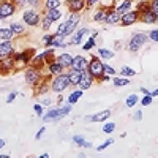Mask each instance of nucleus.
<instances>
[{"mask_svg":"<svg viewBox=\"0 0 158 158\" xmlns=\"http://www.w3.org/2000/svg\"><path fill=\"white\" fill-rule=\"evenodd\" d=\"M139 19L142 22H146V24H155L158 21V13H153L152 10H147V11H144L139 15Z\"/></svg>","mask_w":158,"mask_h":158,"instance_id":"obj_16","label":"nucleus"},{"mask_svg":"<svg viewBox=\"0 0 158 158\" xmlns=\"http://www.w3.org/2000/svg\"><path fill=\"white\" fill-rule=\"evenodd\" d=\"M141 92H142L144 95H150V90H149V89H146V87H141Z\"/></svg>","mask_w":158,"mask_h":158,"instance_id":"obj_53","label":"nucleus"},{"mask_svg":"<svg viewBox=\"0 0 158 158\" xmlns=\"http://www.w3.org/2000/svg\"><path fill=\"white\" fill-rule=\"evenodd\" d=\"M44 133H46V127H41V128H40V130H38V133L35 135V139H41Z\"/></svg>","mask_w":158,"mask_h":158,"instance_id":"obj_48","label":"nucleus"},{"mask_svg":"<svg viewBox=\"0 0 158 158\" xmlns=\"http://www.w3.org/2000/svg\"><path fill=\"white\" fill-rule=\"evenodd\" d=\"M49 104H51V100H43V106H49Z\"/></svg>","mask_w":158,"mask_h":158,"instance_id":"obj_56","label":"nucleus"},{"mask_svg":"<svg viewBox=\"0 0 158 158\" xmlns=\"http://www.w3.org/2000/svg\"><path fill=\"white\" fill-rule=\"evenodd\" d=\"M40 22H41V27H43L44 30H49V29H51V24H52V21H51L48 16H43Z\"/></svg>","mask_w":158,"mask_h":158,"instance_id":"obj_40","label":"nucleus"},{"mask_svg":"<svg viewBox=\"0 0 158 158\" xmlns=\"http://www.w3.org/2000/svg\"><path fill=\"white\" fill-rule=\"evenodd\" d=\"M16 95H18V92H11V94L6 97V103H8V104L13 103V101H15V98H16Z\"/></svg>","mask_w":158,"mask_h":158,"instance_id":"obj_50","label":"nucleus"},{"mask_svg":"<svg viewBox=\"0 0 158 158\" xmlns=\"http://www.w3.org/2000/svg\"><path fill=\"white\" fill-rule=\"evenodd\" d=\"M18 5L15 3V0H2L0 2V19H6L13 16L16 13Z\"/></svg>","mask_w":158,"mask_h":158,"instance_id":"obj_6","label":"nucleus"},{"mask_svg":"<svg viewBox=\"0 0 158 158\" xmlns=\"http://www.w3.org/2000/svg\"><path fill=\"white\" fill-rule=\"evenodd\" d=\"M33 111L38 114V117H41V115H43V106H41V104H38V103L33 104Z\"/></svg>","mask_w":158,"mask_h":158,"instance_id":"obj_45","label":"nucleus"},{"mask_svg":"<svg viewBox=\"0 0 158 158\" xmlns=\"http://www.w3.org/2000/svg\"><path fill=\"white\" fill-rule=\"evenodd\" d=\"M114 56H115V51H111V49H108V48H100V49H98V57L103 59V60H109V59H112Z\"/></svg>","mask_w":158,"mask_h":158,"instance_id":"obj_23","label":"nucleus"},{"mask_svg":"<svg viewBox=\"0 0 158 158\" xmlns=\"http://www.w3.org/2000/svg\"><path fill=\"white\" fill-rule=\"evenodd\" d=\"M114 130H115V123L114 122H106V123H104L103 125V131H104V133H114Z\"/></svg>","mask_w":158,"mask_h":158,"instance_id":"obj_38","label":"nucleus"},{"mask_svg":"<svg viewBox=\"0 0 158 158\" xmlns=\"http://www.w3.org/2000/svg\"><path fill=\"white\" fill-rule=\"evenodd\" d=\"M103 74H108V76H115V70L112 67H109L108 63H103Z\"/></svg>","mask_w":158,"mask_h":158,"instance_id":"obj_39","label":"nucleus"},{"mask_svg":"<svg viewBox=\"0 0 158 158\" xmlns=\"http://www.w3.org/2000/svg\"><path fill=\"white\" fill-rule=\"evenodd\" d=\"M43 79V74H41V70H38V68H33V67H30V68H27L25 70V82H27L29 85H32V87H36L38 85V82Z\"/></svg>","mask_w":158,"mask_h":158,"instance_id":"obj_7","label":"nucleus"},{"mask_svg":"<svg viewBox=\"0 0 158 158\" xmlns=\"http://www.w3.org/2000/svg\"><path fill=\"white\" fill-rule=\"evenodd\" d=\"M150 10L153 13H158V0H150Z\"/></svg>","mask_w":158,"mask_h":158,"instance_id":"obj_49","label":"nucleus"},{"mask_svg":"<svg viewBox=\"0 0 158 158\" xmlns=\"http://www.w3.org/2000/svg\"><path fill=\"white\" fill-rule=\"evenodd\" d=\"M22 19L27 25H30V27H36L40 24V21H41V15H40L36 10H25L24 15H22Z\"/></svg>","mask_w":158,"mask_h":158,"instance_id":"obj_8","label":"nucleus"},{"mask_svg":"<svg viewBox=\"0 0 158 158\" xmlns=\"http://www.w3.org/2000/svg\"><path fill=\"white\" fill-rule=\"evenodd\" d=\"M94 82H95V79L89 74L87 70H84V71H82V77H81V81H79L77 87L81 89V90H89L92 85H94Z\"/></svg>","mask_w":158,"mask_h":158,"instance_id":"obj_11","label":"nucleus"},{"mask_svg":"<svg viewBox=\"0 0 158 158\" xmlns=\"http://www.w3.org/2000/svg\"><path fill=\"white\" fill-rule=\"evenodd\" d=\"M82 94H84V90H81V89H77V90H74V92H71V94L68 95V103L70 104H76L77 101H79V98L82 97Z\"/></svg>","mask_w":158,"mask_h":158,"instance_id":"obj_26","label":"nucleus"},{"mask_svg":"<svg viewBox=\"0 0 158 158\" xmlns=\"http://www.w3.org/2000/svg\"><path fill=\"white\" fill-rule=\"evenodd\" d=\"M131 0H123V3L120 5V6H117L115 8V11L118 13V15H123V13H127V11H130L131 10Z\"/></svg>","mask_w":158,"mask_h":158,"instance_id":"obj_29","label":"nucleus"},{"mask_svg":"<svg viewBox=\"0 0 158 158\" xmlns=\"http://www.w3.org/2000/svg\"><path fill=\"white\" fill-rule=\"evenodd\" d=\"M111 144H114V139H108V141H104V142L101 144V146H98V147H97V150H98V152H101V150H104L106 147H109Z\"/></svg>","mask_w":158,"mask_h":158,"instance_id":"obj_42","label":"nucleus"},{"mask_svg":"<svg viewBox=\"0 0 158 158\" xmlns=\"http://www.w3.org/2000/svg\"><path fill=\"white\" fill-rule=\"evenodd\" d=\"M52 40H54V35H44L43 36V40H41V43L46 46V48H51V43H52Z\"/></svg>","mask_w":158,"mask_h":158,"instance_id":"obj_41","label":"nucleus"},{"mask_svg":"<svg viewBox=\"0 0 158 158\" xmlns=\"http://www.w3.org/2000/svg\"><path fill=\"white\" fill-rule=\"evenodd\" d=\"M97 2H100V0H85V6H87V8H90L92 5H95Z\"/></svg>","mask_w":158,"mask_h":158,"instance_id":"obj_52","label":"nucleus"},{"mask_svg":"<svg viewBox=\"0 0 158 158\" xmlns=\"http://www.w3.org/2000/svg\"><path fill=\"white\" fill-rule=\"evenodd\" d=\"M106 15H108V10H98L95 15H94V21L95 22H104V19H106Z\"/></svg>","mask_w":158,"mask_h":158,"instance_id":"obj_31","label":"nucleus"},{"mask_svg":"<svg viewBox=\"0 0 158 158\" xmlns=\"http://www.w3.org/2000/svg\"><path fill=\"white\" fill-rule=\"evenodd\" d=\"M112 82L115 87H123V85H128L130 84V79L128 77H114Z\"/></svg>","mask_w":158,"mask_h":158,"instance_id":"obj_33","label":"nucleus"},{"mask_svg":"<svg viewBox=\"0 0 158 158\" xmlns=\"http://www.w3.org/2000/svg\"><path fill=\"white\" fill-rule=\"evenodd\" d=\"M13 54H15V46H13V41L0 43V59H6V57H10Z\"/></svg>","mask_w":158,"mask_h":158,"instance_id":"obj_13","label":"nucleus"},{"mask_svg":"<svg viewBox=\"0 0 158 158\" xmlns=\"http://www.w3.org/2000/svg\"><path fill=\"white\" fill-rule=\"evenodd\" d=\"M10 30L15 33V35H21V33H24L25 27H24L22 24H19V22H13V24H10Z\"/></svg>","mask_w":158,"mask_h":158,"instance_id":"obj_30","label":"nucleus"},{"mask_svg":"<svg viewBox=\"0 0 158 158\" xmlns=\"http://www.w3.org/2000/svg\"><path fill=\"white\" fill-rule=\"evenodd\" d=\"M146 41H147L146 33H142V32L133 33V36L130 38V43H128V51L131 52V54H135V52H138L144 44H146Z\"/></svg>","mask_w":158,"mask_h":158,"instance_id":"obj_5","label":"nucleus"},{"mask_svg":"<svg viewBox=\"0 0 158 158\" xmlns=\"http://www.w3.org/2000/svg\"><path fill=\"white\" fill-rule=\"evenodd\" d=\"M111 115H112V112L109 109H104V111L97 112V114L90 115V117H85V120H89V122H104V120H108Z\"/></svg>","mask_w":158,"mask_h":158,"instance_id":"obj_14","label":"nucleus"},{"mask_svg":"<svg viewBox=\"0 0 158 158\" xmlns=\"http://www.w3.org/2000/svg\"><path fill=\"white\" fill-rule=\"evenodd\" d=\"M90 33V30L87 29V27H84V29H79L74 35H73V38L70 40V44H73V46H77V44H81V41H82V36H85V35H89Z\"/></svg>","mask_w":158,"mask_h":158,"instance_id":"obj_17","label":"nucleus"},{"mask_svg":"<svg viewBox=\"0 0 158 158\" xmlns=\"http://www.w3.org/2000/svg\"><path fill=\"white\" fill-rule=\"evenodd\" d=\"M147 40H150V41L156 43V41H158V30H156V29H153V30L149 33V38H147Z\"/></svg>","mask_w":158,"mask_h":158,"instance_id":"obj_43","label":"nucleus"},{"mask_svg":"<svg viewBox=\"0 0 158 158\" xmlns=\"http://www.w3.org/2000/svg\"><path fill=\"white\" fill-rule=\"evenodd\" d=\"M49 90H51V84L46 81V79H44V81L41 79V81L38 82V85H36V94L38 95H44V94H48Z\"/></svg>","mask_w":158,"mask_h":158,"instance_id":"obj_24","label":"nucleus"},{"mask_svg":"<svg viewBox=\"0 0 158 158\" xmlns=\"http://www.w3.org/2000/svg\"><path fill=\"white\" fill-rule=\"evenodd\" d=\"M71 106L73 104H65V106H60L59 108H52V109H49L48 112H46V115H41V118H43V122H56V120H60V118H63V117H67L70 112H71Z\"/></svg>","mask_w":158,"mask_h":158,"instance_id":"obj_1","label":"nucleus"},{"mask_svg":"<svg viewBox=\"0 0 158 158\" xmlns=\"http://www.w3.org/2000/svg\"><path fill=\"white\" fill-rule=\"evenodd\" d=\"M136 103H138V95H136V94H131V95H128L127 100H125V106H127V108H133Z\"/></svg>","mask_w":158,"mask_h":158,"instance_id":"obj_32","label":"nucleus"},{"mask_svg":"<svg viewBox=\"0 0 158 158\" xmlns=\"http://www.w3.org/2000/svg\"><path fill=\"white\" fill-rule=\"evenodd\" d=\"M0 63H2V59H0Z\"/></svg>","mask_w":158,"mask_h":158,"instance_id":"obj_59","label":"nucleus"},{"mask_svg":"<svg viewBox=\"0 0 158 158\" xmlns=\"http://www.w3.org/2000/svg\"><path fill=\"white\" fill-rule=\"evenodd\" d=\"M109 79H111V77H109L108 74H103V76H101V79H100V81H109Z\"/></svg>","mask_w":158,"mask_h":158,"instance_id":"obj_54","label":"nucleus"},{"mask_svg":"<svg viewBox=\"0 0 158 158\" xmlns=\"http://www.w3.org/2000/svg\"><path fill=\"white\" fill-rule=\"evenodd\" d=\"M87 71L95 81H100L101 76H103V62H101V59L97 57V56H92L89 63H87Z\"/></svg>","mask_w":158,"mask_h":158,"instance_id":"obj_3","label":"nucleus"},{"mask_svg":"<svg viewBox=\"0 0 158 158\" xmlns=\"http://www.w3.org/2000/svg\"><path fill=\"white\" fill-rule=\"evenodd\" d=\"M120 76H136V71L135 70H131L130 67H122L120 68Z\"/></svg>","mask_w":158,"mask_h":158,"instance_id":"obj_37","label":"nucleus"},{"mask_svg":"<svg viewBox=\"0 0 158 158\" xmlns=\"http://www.w3.org/2000/svg\"><path fill=\"white\" fill-rule=\"evenodd\" d=\"M67 6L71 13H79L85 8V0H71V2H67Z\"/></svg>","mask_w":158,"mask_h":158,"instance_id":"obj_19","label":"nucleus"},{"mask_svg":"<svg viewBox=\"0 0 158 158\" xmlns=\"http://www.w3.org/2000/svg\"><path fill=\"white\" fill-rule=\"evenodd\" d=\"M67 2H71V0H65V3H67Z\"/></svg>","mask_w":158,"mask_h":158,"instance_id":"obj_58","label":"nucleus"},{"mask_svg":"<svg viewBox=\"0 0 158 158\" xmlns=\"http://www.w3.org/2000/svg\"><path fill=\"white\" fill-rule=\"evenodd\" d=\"M71 85L70 79H68V74L67 73H60L54 77V81L51 82V90L54 92V94H62L65 92L68 87Z\"/></svg>","mask_w":158,"mask_h":158,"instance_id":"obj_4","label":"nucleus"},{"mask_svg":"<svg viewBox=\"0 0 158 158\" xmlns=\"http://www.w3.org/2000/svg\"><path fill=\"white\" fill-rule=\"evenodd\" d=\"M76 25L77 24H74V22H71L70 19L68 21H65V22H62L60 25H59V27H57V35H60V36H68V35H71L74 30H76Z\"/></svg>","mask_w":158,"mask_h":158,"instance_id":"obj_9","label":"nucleus"},{"mask_svg":"<svg viewBox=\"0 0 158 158\" xmlns=\"http://www.w3.org/2000/svg\"><path fill=\"white\" fill-rule=\"evenodd\" d=\"M13 70H16L13 56H10V57H6V59H2V63H0V73H2V74H8V73H11Z\"/></svg>","mask_w":158,"mask_h":158,"instance_id":"obj_12","label":"nucleus"},{"mask_svg":"<svg viewBox=\"0 0 158 158\" xmlns=\"http://www.w3.org/2000/svg\"><path fill=\"white\" fill-rule=\"evenodd\" d=\"M147 10H150V2L149 0H144V2H141L139 5H138V13L141 15V13H144V11H147Z\"/></svg>","mask_w":158,"mask_h":158,"instance_id":"obj_35","label":"nucleus"},{"mask_svg":"<svg viewBox=\"0 0 158 158\" xmlns=\"http://www.w3.org/2000/svg\"><path fill=\"white\" fill-rule=\"evenodd\" d=\"M94 46H95V35H94V36H90L87 41L82 44V49H84V51H90Z\"/></svg>","mask_w":158,"mask_h":158,"instance_id":"obj_36","label":"nucleus"},{"mask_svg":"<svg viewBox=\"0 0 158 158\" xmlns=\"http://www.w3.org/2000/svg\"><path fill=\"white\" fill-rule=\"evenodd\" d=\"M139 21V13L135 11V10H130L127 13H123V15H120V24L122 25H131Z\"/></svg>","mask_w":158,"mask_h":158,"instance_id":"obj_10","label":"nucleus"},{"mask_svg":"<svg viewBox=\"0 0 158 158\" xmlns=\"http://www.w3.org/2000/svg\"><path fill=\"white\" fill-rule=\"evenodd\" d=\"M79 19H81V15H79V13H71V16H70V21H71V22L77 24Z\"/></svg>","mask_w":158,"mask_h":158,"instance_id":"obj_47","label":"nucleus"},{"mask_svg":"<svg viewBox=\"0 0 158 158\" xmlns=\"http://www.w3.org/2000/svg\"><path fill=\"white\" fill-rule=\"evenodd\" d=\"M33 56H35V49H32V48L24 49L22 52H15V54H13L15 67L16 68H21V67H24V65H30Z\"/></svg>","mask_w":158,"mask_h":158,"instance_id":"obj_2","label":"nucleus"},{"mask_svg":"<svg viewBox=\"0 0 158 158\" xmlns=\"http://www.w3.org/2000/svg\"><path fill=\"white\" fill-rule=\"evenodd\" d=\"M44 16H48L52 22H56V21H59L60 18H62V11L59 10V8H52V10H46V15Z\"/></svg>","mask_w":158,"mask_h":158,"instance_id":"obj_25","label":"nucleus"},{"mask_svg":"<svg viewBox=\"0 0 158 158\" xmlns=\"http://www.w3.org/2000/svg\"><path fill=\"white\" fill-rule=\"evenodd\" d=\"M87 63L89 60L84 57V56H76L73 57V62H71V67L70 68H74V70H87Z\"/></svg>","mask_w":158,"mask_h":158,"instance_id":"obj_15","label":"nucleus"},{"mask_svg":"<svg viewBox=\"0 0 158 158\" xmlns=\"http://www.w3.org/2000/svg\"><path fill=\"white\" fill-rule=\"evenodd\" d=\"M33 0H15V3L18 6H24V5H32Z\"/></svg>","mask_w":158,"mask_h":158,"instance_id":"obj_46","label":"nucleus"},{"mask_svg":"<svg viewBox=\"0 0 158 158\" xmlns=\"http://www.w3.org/2000/svg\"><path fill=\"white\" fill-rule=\"evenodd\" d=\"M82 71L81 70H74V68H68L67 74H68V79H70L71 85H77L79 84V81H81V77H82Z\"/></svg>","mask_w":158,"mask_h":158,"instance_id":"obj_18","label":"nucleus"},{"mask_svg":"<svg viewBox=\"0 0 158 158\" xmlns=\"http://www.w3.org/2000/svg\"><path fill=\"white\" fill-rule=\"evenodd\" d=\"M73 142H74V144H77L79 147H85V149H90V147H92V142L85 141L82 136H79V135L73 136Z\"/></svg>","mask_w":158,"mask_h":158,"instance_id":"obj_27","label":"nucleus"},{"mask_svg":"<svg viewBox=\"0 0 158 158\" xmlns=\"http://www.w3.org/2000/svg\"><path fill=\"white\" fill-rule=\"evenodd\" d=\"M156 95H158V90H152V92H150V97H152V98H155Z\"/></svg>","mask_w":158,"mask_h":158,"instance_id":"obj_55","label":"nucleus"},{"mask_svg":"<svg viewBox=\"0 0 158 158\" xmlns=\"http://www.w3.org/2000/svg\"><path fill=\"white\" fill-rule=\"evenodd\" d=\"M60 65H62V68L63 70H67V68H70L71 67V62H73V57L70 56V54H60L57 59H56Z\"/></svg>","mask_w":158,"mask_h":158,"instance_id":"obj_21","label":"nucleus"},{"mask_svg":"<svg viewBox=\"0 0 158 158\" xmlns=\"http://www.w3.org/2000/svg\"><path fill=\"white\" fill-rule=\"evenodd\" d=\"M62 5L60 0H44V8L46 10H52V8H59Z\"/></svg>","mask_w":158,"mask_h":158,"instance_id":"obj_34","label":"nucleus"},{"mask_svg":"<svg viewBox=\"0 0 158 158\" xmlns=\"http://www.w3.org/2000/svg\"><path fill=\"white\" fill-rule=\"evenodd\" d=\"M133 120H136V122H141V120H142V112H141V111H136V112H135Z\"/></svg>","mask_w":158,"mask_h":158,"instance_id":"obj_51","label":"nucleus"},{"mask_svg":"<svg viewBox=\"0 0 158 158\" xmlns=\"http://www.w3.org/2000/svg\"><path fill=\"white\" fill-rule=\"evenodd\" d=\"M48 71L51 73V74H60V73H63V68H62V65L54 59V60H52V62H49L48 63Z\"/></svg>","mask_w":158,"mask_h":158,"instance_id":"obj_22","label":"nucleus"},{"mask_svg":"<svg viewBox=\"0 0 158 158\" xmlns=\"http://www.w3.org/2000/svg\"><path fill=\"white\" fill-rule=\"evenodd\" d=\"M0 38H2L3 41H13L15 33L10 30V27H8V29H0Z\"/></svg>","mask_w":158,"mask_h":158,"instance_id":"obj_28","label":"nucleus"},{"mask_svg":"<svg viewBox=\"0 0 158 158\" xmlns=\"http://www.w3.org/2000/svg\"><path fill=\"white\" fill-rule=\"evenodd\" d=\"M104 22L109 24V25H115L120 22V15L115 11V10H109L108 15H106V19H104Z\"/></svg>","mask_w":158,"mask_h":158,"instance_id":"obj_20","label":"nucleus"},{"mask_svg":"<svg viewBox=\"0 0 158 158\" xmlns=\"http://www.w3.org/2000/svg\"><path fill=\"white\" fill-rule=\"evenodd\" d=\"M141 104L142 106H149V104H152V97L150 95H144V98L141 100Z\"/></svg>","mask_w":158,"mask_h":158,"instance_id":"obj_44","label":"nucleus"},{"mask_svg":"<svg viewBox=\"0 0 158 158\" xmlns=\"http://www.w3.org/2000/svg\"><path fill=\"white\" fill-rule=\"evenodd\" d=\"M0 158H10V155H5V153H2V155H0Z\"/></svg>","mask_w":158,"mask_h":158,"instance_id":"obj_57","label":"nucleus"}]
</instances>
